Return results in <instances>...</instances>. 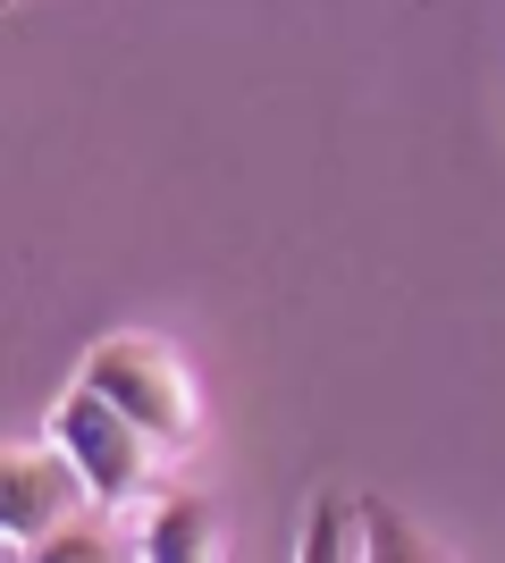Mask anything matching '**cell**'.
<instances>
[{"instance_id": "cell-5", "label": "cell", "mask_w": 505, "mask_h": 563, "mask_svg": "<svg viewBox=\"0 0 505 563\" xmlns=\"http://www.w3.org/2000/svg\"><path fill=\"white\" fill-rule=\"evenodd\" d=\"M304 555H320V563H354V555H371V530H362V505H345V496H320L312 530H304Z\"/></svg>"}, {"instance_id": "cell-6", "label": "cell", "mask_w": 505, "mask_h": 563, "mask_svg": "<svg viewBox=\"0 0 505 563\" xmlns=\"http://www.w3.org/2000/svg\"><path fill=\"white\" fill-rule=\"evenodd\" d=\"M362 530H371V555H438V547L413 539V530L387 514V505H362Z\"/></svg>"}, {"instance_id": "cell-4", "label": "cell", "mask_w": 505, "mask_h": 563, "mask_svg": "<svg viewBox=\"0 0 505 563\" xmlns=\"http://www.w3.org/2000/svg\"><path fill=\"white\" fill-rule=\"evenodd\" d=\"M144 555L168 563V555H219V530H211V505L202 496H161L152 505V530H144Z\"/></svg>"}, {"instance_id": "cell-2", "label": "cell", "mask_w": 505, "mask_h": 563, "mask_svg": "<svg viewBox=\"0 0 505 563\" xmlns=\"http://www.w3.org/2000/svg\"><path fill=\"white\" fill-rule=\"evenodd\" d=\"M51 438L76 454V471L94 479L101 505H135L144 479H152V454H161V438H152L135 412H119L101 387H85V378H76V396L51 412Z\"/></svg>"}, {"instance_id": "cell-3", "label": "cell", "mask_w": 505, "mask_h": 563, "mask_svg": "<svg viewBox=\"0 0 505 563\" xmlns=\"http://www.w3.org/2000/svg\"><path fill=\"white\" fill-rule=\"evenodd\" d=\"M85 505H101L94 479L76 471V454L51 438V446H18L0 463V521H9V555H34L43 539H59Z\"/></svg>"}, {"instance_id": "cell-1", "label": "cell", "mask_w": 505, "mask_h": 563, "mask_svg": "<svg viewBox=\"0 0 505 563\" xmlns=\"http://www.w3.org/2000/svg\"><path fill=\"white\" fill-rule=\"evenodd\" d=\"M85 387H101L119 412H135L161 446H186L194 421H202V412H194L186 362H177L161 336H101V345L85 353Z\"/></svg>"}]
</instances>
